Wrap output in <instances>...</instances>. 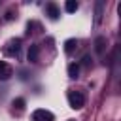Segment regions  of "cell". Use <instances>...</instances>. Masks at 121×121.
Segmentation results:
<instances>
[{
	"label": "cell",
	"instance_id": "ba28073f",
	"mask_svg": "<svg viewBox=\"0 0 121 121\" xmlns=\"http://www.w3.org/2000/svg\"><path fill=\"white\" fill-rule=\"evenodd\" d=\"M64 9H66L68 13H74V11L78 9V2H74V0H68V2L64 4Z\"/></svg>",
	"mask_w": 121,
	"mask_h": 121
},
{
	"label": "cell",
	"instance_id": "8fae6325",
	"mask_svg": "<svg viewBox=\"0 0 121 121\" xmlns=\"http://www.w3.org/2000/svg\"><path fill=\"white\" fill-rule=\"evenodd\" d=\"M100 15H102V2H96V23L100 21Z\"/></svg>",
	"mask_w": 121,
	"mask_h": 121
},
{
	"label": "cell",
	"instance_id": "7a4b0ae2",
	"mask_svg": "<svg viewBox=\"0 0 121 121\" xmlns=\"http://www.w3.org/2000/svg\"><path fill=\"white\" fill-rule=\"evenodd\" d=\"M30 117H32V121H53V119H55V115H53L49 110H45V108L34 110Z\"/></svg>",
	"mask_w": 121,
	"mask_h": 121
},
{
	"label": "cell",
	"instance_id": "277c9868",
	"mask_svg": "<svg viewBox=\"0 0 121 121\" xmlns=\"http://www.w3.org/2000/svg\"><path fill=\"white\" fill-rule=\"evenodd\" d=\"M45 13L49 15V19H59V15H60V11H59V8L53 4V2H49V4H45Z\"/></svg>",
	"mask_w": 121,
	"mask_h": 121
},
{
	"label": "cell",
	"instance_id": "8992f818",
	"mask_svg": "<svg viewBox=\"0 0 121 121\" xmlns=\"http://www.w3.org/2000/svg\"><path fill=\"white\" fill-rule=\"evenodd\" d=\"M38 55H40L38 45H30V49H28V60L30 62H38Z\"/></svg>",
	"mask_w": 121,
	"mask_h": 121
},
{
	"label": "cell",
	"instance_id": "3957f363",
	"mask_svg": "<svg viewBox=\"0 0 121 121\" xmlns=\"http://www.w3.org/2000/svg\"><path fill=\"white\" fill-rule=\"evenodd\" d=\"M13 76V68L9 62L6 60H0V79H9Z\"/></svg>",
	"mask_w": 121,
	"mask_h": 121
},
{
	"label": "cell",
	"instance_id": "52a82bcc",
	"mask_svg": "<svg viewBox=\"0 0 121 121\" xmlns=\"http://www.w3.org/2000/svg\"><path fill=\"white\" fill-rule=\"evenodd\" d=\"M68 76H70L72 79H76V78L79 76V64H76V62L68 64Z\"/></svg>",
	"mask_w": 121,
	"mask_h": 121
},
{
	"label": "cell",
	"instance_id": "9c48e42d",
	"mask_svg": "<svg viewBox=\"0 0 121 121\" xmlns=\"http://www.w3.org/2000/svg\"><path fill=\"white\" fill-rule=\"evenodd\" d=\"M76 45H78L76 40H66V42H64V51H66V53H72Z\"/></svg>",
	"mask_w": 121,
	"mask_h": 121
},
{
	"label": "cell",
	"instance_id": "6da1fadb",
	"mask_svg": "<svg viewBox=\"0 0 121 121\" xmlns=\"http://www.w3.org/2000/svg\"><path fill=\"white\" fill-rule=\"evenodd\" d=\"M68 104H70V108H74V110H79V108H83V104H85V96L79 93V91H68Z\"/></svg>",
	"mask_w": 121,
	"mask_h": 121
},
{
	"label": "cell",
	"instance_id": "30bf717a",
	"mask_svg": "<svg viewBox=\"0 0 121 121\" xmlns=\"http://www.w3.org/2000/svg\"><path fill=\"white\" fill-rule=\"evenodd\" d=\"M13 110L23 112V110H25V98H15V100H13Z\"/></svg>",
	"mask_w": 121,
	"mask_h": 121
},
{
	"label": "cell",
	"instance_id": "5b68a950",
	"mask_svg": "<svg viewBox=\"0 0 121 121\" xmlns=\"http://www.w3.org/2000/svg\"><path fill=\"white\" fill-rule=\"evenodd\" d=\"M104 49H106V38L98 36V38L95 40V51H96V55H102Z\"/></svg>",
	"mask_w": 121,
	"mask_h": 121
}]
</instances>
